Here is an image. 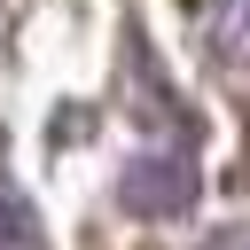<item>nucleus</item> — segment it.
<instances>
[{"instance_id": "nucleus-1", "label": "nucleus", "mask_w": 250, "mask_h": 250, "mask_svg": "<svg viewBox=\"0 0 250 250\" xmlns=\"http://www.w3.org/2000/svg\"><path fill=\"white\" fill-rule=\"evenodd\" d=\"M195 164L188 156H133L125 172H117V211H133V219H180L188 203H195Z\"/></svg>"}, {"instance_id": "nucleus-2", "label": "nucleus", "mask_w": 250, "mask_h": 250, "mask_svg": "<svg viewBox=\"0 0 250 250\" xmlns=\"http://www.w3.org/2000/svg\"><path fill=\"white\" fill-rule=\"evenodd\" d=\"M219 39H227V55H234V62H250V0H234V16H227V31H219Z\"/></svg>"}, {"instance_id": "nucleus-3", "label": "nucleus", "mask_w": 250, "mask_h": 250, "mask_svg": "<svg viewBox=\"0 0 250 250\" xmlns=\"http://www.w3.org/2000/svg\"><path fill=\"white\" fill-rule=\"evenodd\" d=\"M0 250H31V227H23L16 203H0Z\"/></svg>"}, {"instance_id": "nucleus-4", "label": "nucleus", "mask_w": 250, "mask_h": 250, "mask_svg": "<svg viewBox=\"0 0 250 250\" xmlns=\"http://www.w3.org/2000/svg\"><path fill=\"white\" fill-rule=\"evenodd\" d=\"M203 250H250V234H211Z\"/></svg>"}]
</instances>
